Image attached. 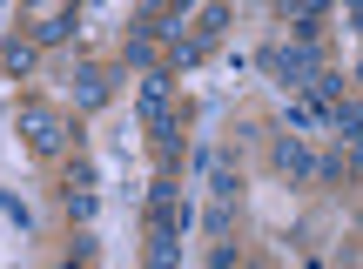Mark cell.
Returning a JSON list of instances; mask_svg holds the SVG:
<instances>
[{"mask_svg":"<svg viewBox=\"0 0 363 269\" xmlns=\"http://www.w3.org/2000/svg\"><path fill=\"white\" fill-rule=\"evenodd\" d=\"M262 67H269L289 94H310V81L323 75V48H316V40H276V48L262 54Z\"/></svg>","mask_w":363,"mask_h":269,"instance_id":"6da1fadb","label":"cell"},{"mask_svg":"<svg viewBox=\"0 0 363 269\" xmlns=\"http://www.w3.org/2000/svg\"><path fill=\"white\" fill-rule=\"evenodd\" d=\"M21 135H27V148H34V155H61V141H67V121H61V108H48V101H27V108H21Z\"/></svg>","mask_w":363,"mask_h":269,"instance_id":"7a4b0ae2","label":"cell"},{"mask_svg":"<svg viewBox=\"0 0 363 269\" xmlns=\"http://www.w3.org/2000/svg\"><path fill=\"white\" fill-rule=\"evenodd\" d=\"M142 121L162 148H175V108H169V75H142Z\"/></svg>","mask_w":363,"mask_h":269,"instance_id":"3957f363","label":"cell"},{"mask_svg":"<svg viewBox=\"0 0 363 269\" xmlns=\"http://www.w3.org/2000/svg\"><path fill=\"white\" fill-rule=\"evenodd\" d=\"M182 222L189 216H155L148 222V269H182Z\"/></svg>","mask_w":363,"mask_h":269,"instance_id":"277c9868","label":"cell"},{"mask_svg":"<svg viewBox=\"0 0 363 269\" xmlns=\"http://www.w3.org/2000/svg\"><path fill=\"white\" fill-rule=\"evenodd\" d=\"M195 162H202V175H208V195H216V202H235V195H242V175H235V162H229L222 148H202Z\"/></svg>","mask_w":363,"mask_h":269,"instance_id":"5b68a950","label":"cell"},{"mask_svg":"<svg viewBox=\"0 0 363 269\" xmlns=\"http://www.w3.org/2000/svg\"><path fill=\"white\" fill-rule=\"evenodd\" d=\"M276 21H283V27H289L296 40H316V27L330 21V7H323V0H296V7L283 0V7H276Z\"/></svg>","mask_w":363,"mask_h":269,"instance_id":"8992f818","label":"cell"},{"mask_svg":"<svg viewBox=\"0 0 363 269\" xmlns=\"http://www.w3.org/2000/svg\"><path fill=\"white\" fill-rule=\"evenodd\" d=\"M269 162L283 168L289 182H296V175H310V148H303V135H283V141L269 148Z\"/></svg>","mask_w":363,"mask_h":269,"instance_id":"52a82bcc","label":"cell"},{"mask_svg":"<svg viewBox=\"0 0 363 269\" xmlns=\"http://www.w3.org/2000/svg\"><path fill=\"white\" fill-rule=\"evenodd\" d=\"M330 135H337V141H357L363 135V101L343 94V108H330Z\"/></svg>","mask_w":363,"mask_h":269,"instance_id":"ba28073f","label":"cell"},{"mask_svg":"<svg viewBox=\"0 0 363 269\" xmlns=\"http://www.w3.org/2000/svg\"><path fill=\"white\" fill-rule=\"evenodd\" d=\"M74 101H81V108H101V101H108L101 67H81V75H74Z\"/></svg>","mask_w":363,"mask_h":269,"instance_id":"9c48e42d","label":"cell"},{"mask_svg":"<svg viewBox=\"0 0 363 269\" xmlns=\"http://www.w3.org/2000/svg\"><path fill=\"white\" fill-rule=\"evenodd\" d=\"M202 229H208V243H229V236H235V202H208Z\"/></svg>","mask_w":363,"mask_h":269,"instance_id":"30bf717a","label":"cell"},{"mask_svg":"<svg viewBox=\"0 0 363 269\" xmlns=\"http://www.w3.org/2000/svg\"><path fill=\"white\" fill-rule=\"evenodd\" d=\"M289 121H296V128H330V115L310 101V94H289Z\"/></svg>","mask_w":363,"mask_h":269,"instance_id":"8fae6325","label":"cell"},{"mask_svg":"<svg viewBox=\"0 0 363 269\" xmlns=\"http://www.w3.org/2000/svg\"><path fill=\"white\" fill-rule=\"evenodd\" d=\"M67 27H74V7H54V13H40L34 40H67Z\"/></svg>","mask_w":363,"mask_h":269,"instance_id":"7c38bea8","label":"cell"},{"mask_svg":"<svg viewBox=\"0 0 363 269\" xmlns=\"http://www.w3.org/2000/svg\"><path fill=\"white\" fill-rule=\"evenodd\" d=\"M148 216H175V182H169V175L148 189Z\"/></svg>","mask_w":363,"mask_h":269,"instance_id":"4fadbf2b","label":"cell"},{"mask_svg":"<svg viewBox=\"0 0 363 269\" xmlns=\"http://www.w3.org/2000/svg\"><path fill=\"white\" fill-rule=\"evenodd\" d=\"M27 67H34V48H27V40H13V48H7V75H27Z\"/></svg>","mask_w":363,"mask_h":269,"instance_id":"5bb4252c","label":"cell"},{"mask_svg":"<svg viewBox=\"0 0 363 269\" xmlns=\"http://www.w3.org/2000/svg\"><path fill=\"white\" fill-rule=\"evenodd\" d=\"M128 61H155V34H128Z\"/></svg>","mask_w":363,"mask_h":269,"instance_id":"9a60e30c","label":"cell"},{"mask_svg":"<svg viewBox=\"0 0 363 269\" xmlns=\"http://www.w3.org/2000/svg\"><path fill=\"white\" fill-rule=\"evenodd\" d=\"M235 263H242V256H235L229 243H216V249H208V269H235Z\"/></svg>","mask_w":363,"mask_h":269,"instance_id":"2e32d148","label":"cell"},{"mask_svg":"<svg viewBox=\"0 0 363 269\" xmlns=\"http://www.w3.org/2000/svg\"><path fill=\"white\" fill-rule=\"evenodd\" d=\"M343 148H350V168H363V135H357V141H343Z\"/></svg>","mask_w":363,"mask_h":269,"instance_id":"e0dca14e","label":"cell"},{"mask_svg":"<svg viewBox=\"0 0 363 269\" xmlns=\"http://www.w3.org/2000/svg\"><path fill=\"white\" fill-rule=\"evenodd\" d=\"M350 27H357V34H363V7H350Z\"/></svg>","mask_w":363,"mask_h":269,"instance_id":"ac0fdd59","label":"cell"},{"mask_svg":"<svg viewBox=\"0 0 363 269\" xmlns=\"http://www.w3.org/2000/svg\"><path fill=\"white\" fill-rule=\"evenodd\" d=\"M235 269H256V263H235Z\"/></svg>","mask_w":363,"mask_h":269,"instance_id":"d6986e66","label":"cell"},{"mask_svg":"<svg viewBox=\"0 0 363 269\" xmlns=\"http://www.w3.org/2000/svg\"><path fill=\"white\" fill-rule=\"evenodd\" d=\"M67 269H74V263H67Z\"/></svg>","mask_w":363,"mask_h":269,"instance_id":"ffe728a7","label":"cell"}]
</instances>
